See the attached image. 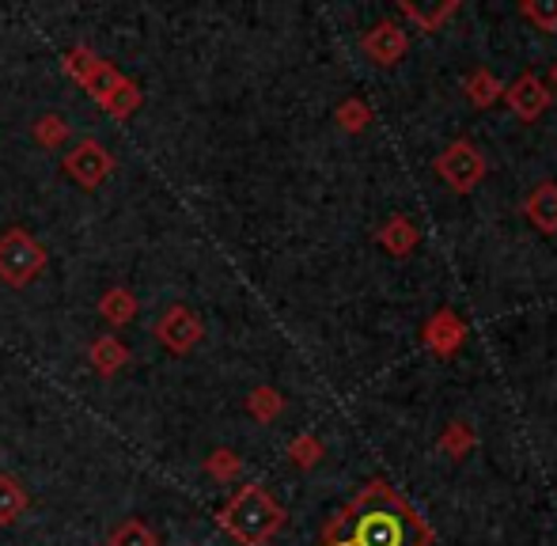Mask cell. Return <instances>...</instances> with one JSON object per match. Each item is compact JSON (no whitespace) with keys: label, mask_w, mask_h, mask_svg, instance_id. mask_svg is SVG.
<instances>
[{"label":"cell","mask_w":557,"mask_h":546,"mask_svg":"<svg viewBox=\"0 0 557 546\" xmlns=\"http://www.w3.org/2000/svg\"><path fill=\"white\" fill-rule=\"evenodd\" d=\"M425 524L387 482L360 489L357 501L323 532V546H425Z\"/></svg>","instance_id":"6da1fadb"},{"label":"cell","mask_w":557,"mask_h":546,"mask_svg":"<svg viewBox=\"0 0 557 546\" xmlns=\"http://www.w3.org/2000/svg\"><path fill=\"white\" fill-rule=\"evenodd\" d=\"M61 69H65V73L73 76V80L81 84V88L117 122H125L129 114H137L140 99H145L137 84L125 80L114 65H107L103 58H96L88 46H73V50L61 58Z\"/></svg>","instance_id":"7a4b0ae2"},{"label":"cell","mask_w":557,"mask_h":546,"mask_svg":"<svg viewBox=\"0 0 557 546\" xmlns=\"http://www.w3.org/2000/svg\"><path fill=\"white\" fill-rule=\"evenodd\" d=\"M216 524L239 546H265L285 528V509L265 494L262 482H247L221 509Z\"/></svg>","instance_id":"3957f363"},{"label":"cell","mask_w":557,"mask_h":546,"mask_svg":"<svg viewBox=\"0 0 557 546\" xmlns=\"http://www.w3.org/2000/svg\"><path fill=\"white\" fill-rule=\"evenodd\" d=\"M46 262H50V255H46V247L38 244L30 232L8 228L4 236H0V285H8V288L30 285V281L46 270Z\"/></svg>","instance_id":"277c9868"},{"label":"cell","mask_w":557,"mask_h":546,"mask_svg":"<svg viewBox=\"0 0 557 546\" xmlns=\"http://www.w3.org/2000/svg\"><path fill=\"white\" fill-rule=\"evenodd\" d=\"M61 171H65L73 183H81L84 190H96V186H103L107 178L114 175V156L107 152V148L99 145L96 137H84L81 145L73 148V152H65V160H61Z\"/></svg>","instance_id":"5b68a950"},{"label":"cell","mask_w":557,"mask_h":546,"mask_svg":"<svg viewBox=\"0 0 557 546\" xmlns=\"http://www.w3.org/2000/svg\"><path fill=\"white\" fill-rule=\"evenodd\" d=\"M436 175H441L455 194H467L485 178V160L474 145L455 140L451 148H444L441 160H436Z\"/></svg>","instance_id":"8992f818"},{"label":"cell","mask_w":557,"mask_h":546,"mask_svg":"<svg viewBox=\"0 0 557 546\" xmlns=\"http://www.w3.org/2000/svg\"><path fill=\"white\" fill-rule=\"evenodd\" d=\"M201 334H206V326H201V319L194 315L186 303H171V308L156 319V338H160V346L175 357L190 353V349L201 342Z\"/></svg>","instance_id":"52a82bcc"},{"label":"cell","mask_w":557,"mask_h":546,"mask_svg":"<svg viewBox=\"0 0 557 546\" xmlns=\"http://www.w3.org/2000/svg\"><path fill=\"white\" fill-rule=\"evenodd\" d=\"M508 107H512L516 119L523 122H535L539 114L550 107V91H546V84L539 80L535 73H523L520 80L508 88Z\"/></svg>","instance_id":"ba28073f"},{"label":"cell","mask_w":557,"mask_h":546,"mask_svg":"<svg viewBox=\"0 0 557 546\" xmlns=\"http://www.w3.org/2000/svg\"><path fill=\"white\" fill-rule=\"evenodd\" d=\"M364 53L375 61V65H395L406 53V35L398 23H375L364 35Z\"/></svg>","instance_id":"9c48e42d"},{"label":"cell","mask_w":557,"mask_h":546,"mask_svg":"<svg viewBox=\"0 0 557 546\" xmlns=\"http://www.w3.org/2000/svg\"><path fill=\"white\" fill-rule=\"evenodd\" d=\"M462 338H467V326L459 323V315L455 311H436L433 319H429V326H425V342H429V349L433 353H441V357H451L455 349L462 346Z\"/></svg>","instance_id":"30bf717a"},{"label":"cell","mask_w":557,"mask_h":546,"mask_svg":"<svg viewBox=\"0 0 557 546\" xmlns=\"http://www.w3.org/2000/svg\"><path fill=\"white\" fill-rule=\"evenodd\" d=\"M88 361H91V369L99 372V376H117V372L129 364V349H125V342L122 338H114V334H103V338H96L88 346Z\"/></svg>","instance_id":"8fae6325"},{"label":"cell","mask_w":557,"mask_h":546,"mask_svg":"<svg viewBox=\"0 0 557 546\" xmlns=\"http://www.w3.org/2000/svg\"><path fill=\"white\" fill-rule=\"evenodd\" d=\"M137 311H140L137 296H133L129 288H122V285L107 288L103 300H99V315H103L111 326H129L133 319H137Z\"/></svg>","instance_id":"7c38bea8"},{"label":"cell","mask_w":557,"mask_h":546,"mask_svg":"<svg viewBox=\"0 0 557 546\" xmlns=\"http://www.w3.org/2000/svg\"><path fill=\"white\" fill-rule=\"evenodd\" d=\"M528 216L535 228L557 232V183H543L535 194L528 198Z\"/></svg>","instance_id":"4fadbf2b"},{"label":"cell","mask_w":557,"mask_h":546,"mask_svg":"<svg viewBox=\"0 0 557 546\" xmlns=\"http://www.w3.org/2000/svg\"><path fill=\"white\" fill-rule=\"evenodd\" d=\"M27 512V489L12 474H0V528H12Z\"/></svg>","instance_id":"5bb4252c"},{"label":"cell","mask_w":557,"mask_h":546,"mask_svg":"<svg viewBox=\"0 0 557 546\" xmlns=\"http://www.w3.org/2000/svg\"><path fill=\"white\" fill-rule=\"evenodd\" d=\"M380 244L387 247L391 255H410L413 247H418V228H413V224L406 221V216H395V221L383 224Z\"/></svg>","instance_id":"9a60e30c"},{"label":"cell","mask_w":557,"mask_h":546,"mask_svg":"<svg viewBox=\"0 0 557 546\" xmlns=\"http://www.w3.org/2000/svg\"><path fill=\"white\" fill-rule=\"evenodd\" d=\"M107 546H160V535H156L145 520H122V524L107 535Z\"/></svg>","instance_id":"2e32d148"},{"label":"cell","mask_w":557,"mask_h":546,"mask_svg":"<svg viewBox=\"0 0 557 546\" xmlns=\"http://www.w3.org/2000/svg\"><path fill=\"white\" fill-rule=\"evenodd\" d=\"M30 134H35V140L42 148H65V140L73 129H69V122L61 119V114H42V119L30 126Z\"/></svg>","instance_id":"e0dca14e"},{"label":"cell","mask_w":557,"mask_h":546,"mask_svg":"<svg viewBox=\"0 0 557 546\" xmlns=\"http://www.w3.org/2000/svg\"><path fill=\"white\" fill-rule=\"evenodd\" d=\"M247 410H250V418H258V421H273L285 410V399H281L273 387H255V392L247 395Z\"/></svg>","instance_id":"ac0fdd59"},{"label":"cell","mask_w":557,"mask_h":546,"mask_svg":"<svg viewBox=\"0 0 557 546\" xmlns=\"http://www.w3.org/2000/svg\"><path fill=\"white\" fill-rule=\"evenodd\" d=\"M239 471H243V463H239V456H235L232 448H216V451H209V459H206V474H213L216 482H232V479H239Z\"/></svg>","instance_id":"d6986e66"},{"label":"cell","mask_w":557,"mask_h":546,"mask_svg":"<svg viewBox=\"0 0 557 546\" xmlns=\"http://www.w3.org/2000/svg\"><path fill=\"white\" fill-rule=\"evenodd\" d=\"M500 91H505V88H500V84L493 80L490 73H474L467 80V96H470V103H474V107H490L493 99L500 96Z\"/></svg>","instance_id":"ffe728a7"},{"label":"cell","mask_w":557,"mask_h":546,"mask_svg":"<svg viewBox=\"0 0 557 546\" xmlns=\"http://www.w3.org/2000/svg\"><path fill=\"white\" fill-rule=\"evenodd\" d=\"M337 122H342V129H349V134H360V129L372 122V111H368L360 99H345V103L337 107Z\"/></svg>","instance_id":"44dd1931"},{"label":"cell","mask_w":557,"mask_h":546,"mask_svg":"<svg viewBox=\"0 0 557 546\" xmlns=\"http://www.w3.org/2000/svg\"><path fill=\"white\" fill-rule=\"evenodd\" d=\"M288 456H293L296 467H315L319 459H323V444H319L315 436H296V440L288 444Z\"/></svg>","instance_id":"7402d4cb"},{"label":"cell","mask_w":557,"mask_h":546,"mask_svg":"<svg viewBox=\"0 0 557 546\" xmlns=\"http://www.w3.org/2000/svg\"><path fill=\"white\" fill-rule=\"evenodd\" d=\"M403 12H406V15H410V20H413V23H421V30H436V23H441V20H447V15H451V12H455V4H441V8H429V12H425V8H413V4H406V8H403Z\"/></svg>","instance_id":"603a6c76"},{"label":"cell","mask_w":557,"mask_h":546,"mask_svg":"<svg viewBox=\"0 0 557 546\" xmlns=\"http://www.w3.org/2000/svg\"><path fill=\"white\" fill-rule=\"evenodd\" d=\"M523 15H531L546 35H554L557 30V4H523Z\"/></svg>","instance_id":"cb8c5ba5"},{"label":"cell","mask_w":557,"mask_h":546,"mask_svg":"<svg viewBox=\"0 0 557 546\" xmlns=\"http://www.w3.org/2000/svg\"><path fill=\"white\" fill-rule=\"evenodd\" d=\"M470 440H474V436H470L467 429H462V425H451V433L444 436V448L451 451V456H459V451L467 448Z\"/></svg>","instance_id":"d4e9b609"},{"label":"cell","mask_w":557,"mask_h":546,"mask_svg":"<svg viewBox=\"0 0 557 546\" xmlns=\"http://www.w3.org/2000/svg\"><path fill=\"white\" fill-rule=\"evenodd\" d=\"M550 76H554V88H557V61H554V73Z\"/></svg>","instance_id":"484cf974"},{"label":"cell","mask_w":557,"mask_h":546,"mask_svg":"<svg viewBox=\"0 0 557 546\" xmlns=\"http://www.w3.org/2000/svg\"><path fill=\"white\" fill-rule=\"evenodd\" d=\"M0 456H4V451H0Z\"/></svg>","instance_id":"4316f807"}]
</instances>
